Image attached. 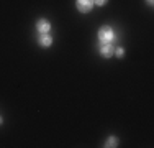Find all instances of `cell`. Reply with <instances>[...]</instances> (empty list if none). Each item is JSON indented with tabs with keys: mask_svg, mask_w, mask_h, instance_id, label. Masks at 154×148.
<instances>
[{
	"mask_svg": "<svg viewBox=\"0 0 154 148\" xmlns=\"http://www.w3.org/2000/svg\"><path fill=\"white\" fill-rule=\"evenodd\" d=\"M75 7L80 13H89L94 7V0H77Z\"/></svg>",
	"mask_w": 154,
	"mask_h": 148,
	"instance_id": "7a4b0ae2",
	"label": "cell"
},
{
	"mask_svg": "<svg viewBox=\"0 0 154 148\" xmlns=\"http://www.w3.org/2000/svg\"><path fill=\"white\" fill-rule=\"evenodd\" d=\"M105 146H107V148L118 146V138H116V137H108L107 142H105Z\"/></svg>",
	"mask_w": 154,
	"mask_h": 148,
	"instance_id": "8992f818",
	"label": "cell"
},
{
	"mask_svg": "<svg viewBox=\"0 0 154 148\" xmlns=\"http://www.w3.org/2000/svg\"><path fill=\"white\" fill-rule=\"evenodd\" d=\"M2 124H3V118H2V117H0V125H2Z\"/></svg>",
	"mask_w": 154,
	"mask_h": 148,
	"instance_id": "30bf717a",
	"label": "cell"
},
{
	"mask_svg": "<svg viewBox=\"0 0 154 148\" xmlns=\"http://www.w3.org/2000/svg\"><path fill=\"white\" fill-rule=\"evenodd\" d=\"M146 2H148V5H152V3H154V0H146Z\"/></svg>",
	"mask_w": 154,
	"mask_h": 148,
	"instance_id": "9c48e42d",
	"label": "cell"
},
{
	"mask_svg": "<svg viewBox=\"0 0 154 148\" xmlns=\"http://www.w3.org/2000/svg\"><path fill=\"white\" fill-rule=\"evenodd\" d=\"M113 38H115V31L112 30V27H102L98 30V40H100V44L103 43H112Z\"/></svg>",
	"mask_w": 154,
	"mask_h": 148,
	"instance_id": "6da1fadb",
	"label": "cell"
},
{
	"mask_svg": "<svg viewBox=\"0 0 154 148\" xmlns=\"http://www.w3.org/2000/svg\"><path fill=\"white\" fill-rule=\"evenodd\" d=\"M39 44L43 48H49L53 44V36L49 33H39Z\"/></svg>",
	"mask_w": 154,
	"mask_h": 148,
	"instance_id": "5b68a950",
	"label": "cell"
},
{
	"mask_svg": "<svg viewBox=\"0 0 154 148\" xmlns=\"http://www.w3.org/2000/svg\"><path fill=\"white\" fill-rule=\"evenodd\" d=\"M115 54L118 58H123L125 56V50H123V48H115Z\"/></svg>",
	"mask_w": 154,
	"mask_h": 148,
	"instance_id": "52a82bcc",
	"label": "cell"
},
{
	"mask_svg": "<svg viewBox=\"0 0 154 148\" xmlns=\"http://www.w3.org/2000/svg\"><path fill=\"white\" fill-rule=\"evenodd\" d=\"M115 54V46L112 43H103L100 44V56L102 58H110Z\"/></svg>",
	"mask_w": 154,
	"mask_h": 148,
	"instance_id": "3957f363",
	"label": "cell"
},
{
	"mask_svg": "<svg viewBox=\"0 0 154 148\" xmlns=\"http://www.w3.org/2000/svg\"><path fill=\"white\" fill-rule=\"evenodd\" d=\"M36 30H38L39 33H49L51 31L49 20H46V18H39V20L36 21Z\"/></svg>",
	"mask_w": 154,
	"mask_h": 148,
	"instance_id": "277c9868",
	"label": "cell"
},
{
	"mask_svg": "<svg viewBox=\"0 0 154 148\" xmlns=\"http://www.w3.org/2000/svg\"><path fill=\"white\" fill-rule=\"evenodd\" d=\"M108 0H94V5H98V7H103Z\"/></svg>",
	"mask_w": 154,
	"mask_h": 148,
	"instance_id": "ba28073f",
	"label": "cell"
}]
</instances>
